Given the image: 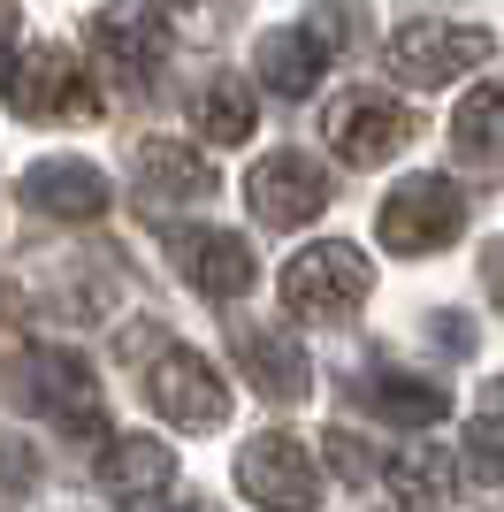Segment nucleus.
Segmentation results:
<instances>
[{
  "mask_svg": "<svg viewBox=\"0 0 504 512\" xmlns=\"http://www.w3.org/2000/svg\"><path fill=\"white\" fill-rule=\"evenodd\" d=\"M8 107L31 115V123H77V115H100L92 85L69 46H31L16 69H8Z\"/></svg>",
  "mask_w": 504,
  "mask_h": 512,
  "instance_id": "6",
  "label": "nucleus"
},
{
  "mask_svg": "<svg viewBox=\"0 0 504 512\" xmlns=\"http://www.w3.org/2000/svg\"><path fill=\"white\" fill-rule=\"evenodd\" d=\"M0 474H8V482H31L39 467H31V451H16V444H8V451H0Z\"/></svg>",
  "mask_w": 504,
  "mask_h": 512,
  "instance_id": "25",
  "label": "nucleus"
},
{
  "mask_svg": "<svg viewBox=\"0 0 504 512\" xmlns=\"http://www.w3.org/2000/svg\"><path fill=\"white\" fill-rule=\"evenodd\" d=\"M497 54L489 31L474 23H405L398 39H390V69H398L405 85H443V77H466V69H482Z\"/></svg>",
  "mask_w": 504,
  "mask_h": 512,
  "instance_id": "8",
  "label": "nucleus"
},
{
  "mask_svg": "<svg viewBox=\"0 0 504 512\" xmlns=\"http://www.w3.org/2000/svg\"><path fill=\"white\" fill-rule=\"evenodd\" d=\"M184 8H191V0H184Z\"/></svg>",
  "mask_w": 504,
  "mask_h": 512,
  "instance_id": "28",
  "label": "nucleus"
},
{
  "mask_svg": "<svg viewBox=\"0 0 504 512\" xmlns=\"http://www.w3.org/2000/svg\"><path fill=\"white\" fill-rule=\"evenodd\" d=\"M413 107H398L390 92L359 85L344 92V100H329V115H321V138L336 146V161H352V169H382L390 153L413 146Z\"/></svg>",
  "mask_w": 504,
  "mask_h": 512,
  "instance_id": "2",
  "label": "nucleus"
},
{
  "mask_svg": "<svg viewBox=\"0 0 504 512\" xmlns=\"http://www.w3.org/2000/svg\"><path fill=\"white\" fill-rule=\"evenodd\" d=\"M168 482H176V451L153 444V436H115L100 459V490L115 497V505H153V497H168Z\"/></svg>",
  "mask_w": 504,
  "mask_h": 512,
  "instance_id": "14",
  "label": "nucleus"
},
{
  "mask_svg": "<svg viewBox=\"0 0 504 512\" xmlns=\"http://www.w3.org/2000/svg\"><path fill=\"white\" fill-rule=\"evenodd\" d=\"M375 230L390 253H436V245H451L466 230V199L443 176H405L398 192L375 207Z\"/></svg>",
  "mask_w": 504,
  "mask_h": 512,
  "instance_id": "3",
  "label": "nucleus"
},
{
  "mask_svg": "<svg viewBox=\"0 0 504 512\" xmlns=\"http://www.w3.org/2000/svg\"><path fill=\"white\" fill-rule=\"evenodd\" d=\"M306 39L321 46V62L359 46V0H314V23H306Z\"/></svg>",
  "mask_w": 504,
  "mask_h": 512,
  "instance_id": "22",
  "label": "nucleus"
},
{
  "mask_svg": "<svg viewBox=\"0 0 504 512\" xmlns=\"http://www.w3.org/2000/svg\"><path fill=\"white\" fill-rule=\"evenodd\" d=\"M382 482H390V497L405 512H436L451 497V482H459V467H451L443 444H405L398 459H382Z\"/></svg>",
  "mask_w": 504,
  "mask_h": 512,
  "instance_id": "16",
  "label": "nucleus"
},
{
  "mask_svg": "<svg viewBox=\"0 0 504 512\" xmlns=\"http://www.w3.org/2000/svg\"><path fill=\"white\" fill-rule=\"evenodd\" d=\"M176 512H184V505H176Z\"/></svg>",
  "mask_w": 504,
  "mask_h": 512,
  "instance_id": "27",
  "label": "nucleus"
},
{
  "mask_svg": "<svg viewBox=\"0 0 504 512\" xmlns=\"http://www.w3.org/2000/svg\"><path fill=\"white\" fill-rule=\"evenodd\" d=\"M245 207L268 222V230H298V222H314L329 207V184L306 153H268L260 169L245 176Z\"/></svg>",
  "mask_w": 504,
  "mask_h": 512,
  "instance_id": "10",
  "label": "nucleus"
},
{
  "mask_svg": "<svg viewBox=\"0 0 504 512\" xmlns=\"http://www.w3.org/2000/svg\"><path fill=\"white\" fill-rule=\"evenodd\" d=\"M16 199H23V207H39V214H62V222H100V214H107V176L92 169V161L54 153V161H39V169H23Z\"/></svg>",
  "mask_w": 504,
  "mask_h": 512,
  "instance_id": "12",
  "label": "nucleus"
},
{
  "mask_svg": "<svg viewBox=\"0 0 504 512\" xmlns=\"http://www.w3.org/2000/svg\"><path fill=\"white\" fill-rule=\"evenodd\" d=\"M237 490H245L252 505H268V512H314L321 467H314V451L298 444V436L268 428V436H252V444L237 451Z\"/></svg>",
  "mask_w": 504,
  "mask_h": 512,
  "instance_id": "5",
  "label": "nucleus"
},
{
  "mask_svg": "<svg viewBox=\"0 0 504 512\" xmlns=\"http://www.w3.org/2000/svg\"><path fill=\"white\" fill-rule=\"evenodd\" d=\"M314 77H321V46L306 31H268L260 39V85L268 92L298 100V92H314Z\"/></svg>",
  "mask_w": 504,
  "mask_h": 512,
  "instance_id": "18",
  "label": "nucleus"
},
{
  "mask_svg": "<svg viewBox=\"0 0 504 512\" xmlns=\"http://www.w3.org/2000/svg\"><path fill=\"white\" fill-rule=\"evenodd\" d=\"M191 115H199V138H207V146H237V138H252V85L245 77H207Z\"/></svg>",
  "mask_w": 504,
  "mask_h": 512,
  "instance_id": "19",
  "label": "nucleus"
},
{
  "mask_svg": "<svg viewBox=\"0 0 504 512\" xmlns=\"http://www.w3.org/2000/svg\"><path fill=\"white\" fill-rule=\"evenodd\" d=\"M16 16H23L16 0H0V54H8V46H16Z\"/></svg>",
  "mask_w": 504,
  "mask_h": 512,
  "instance_id": "26",
  "label": "nucleus"
},
{
  "mask_svg": "<svg viewBox=\"0 0 504 512\" xmlns=\"http://www.w3.org/2000/svg\"><path fill=\"white\" fill-rule=\"evenodd\" d=\"M23 375H31V406L62 428V436H84V444H100V436H107L100 383H92V367H84L69 344H39V352L23 360Z\"/></svg>",
  "mask_w": 504,
  "mask_h": 512,
  "instance_id": "4",
  "label": "nucleus"
},
{
  "mask_svg": "<svg viewBox=\"0 0 504 512\" xmlns=\"http://www.w3.org/2000/svg\"><path fill=\"white\" fill-rule=\"evenodd\" d=\"M161 245L176 253V268H184V283H199L207 299H237V291H252V245L237 230H207V222H176V230H161Z\"/></svg>",
  "mask_w": 504,
  "mask_h": 512,
  "instance_id": "9",
  "label": "nucleus"
},
{
  "mask_svg": "<svg viewBox=\"0 0 504 512\" xmlns=\"http://www.w3.org/2000/svg\"><path fill=\"white\" fill-rule=\"evenodd\" d=\"M92 54H100L115 77L146 85L153 69H161V54H168V23L153 16V8H138V0H115V8L92 16Z\"/></svg>",
  "mask_w": 504,
  "mask_h": 512,
  "instance_id": "11",
  "label": "nucleus"
},
{
  "mask_svg": "<svg viewBox=\"0 0 504 512\" xmlns=\"http://www.w3.org/2000/svg\"><path fill=\"white\" fill-rule=\"evenodd\" d=\"M146 398H153L176 428H222V421H230V383H222V375H214V360H199L191 344L153 352Z\"/></svg>",
  "mask_w": 504,
  "mask_h": 512,
  "instance_id": "7",
  "label": "nucleus"
},
{
  "mask_svg": "<svg viewBox=\"0 0 504 512\" xmlns=\"http://www.w3.org/2000/svg\"><path fill=\"white\" fill-rule=\"evenodd\" d=\"M230 344H237V367L252 375V390H260V398H275V406H298V398H306L314 367H306V352H298L283 329H268V321H260V329H252V321H237Z\"/></svg>",
  "mask_w": 504,
  "mask_h": 512,
  "instance_id": "13",
  "label": "nucleus"
},
{
  "mask_svg": "<svg viewBox=\"0 0 504 512\" xmlns=\"http://www.w3.org/2000/svg\"><path fill=\"white\" fill-rule=\"evenodd\" d=\"M482 276H489V299L504 306V237H497V245H489V253H482Z\"/></svg>",
  "mask_w": 504,
  "mask_h": 512,
  "instance_id": "24",
  "label": "nucleus"
},
{
  "mask_svg": "<svg viewBox=\"0 0 504 512\" xmlns=\"http://www.w3.org/2000/svg\"><path fill=\"white\" fill-rule=\"evenodd\" d=\"M451 146H459V161H474V169H504V85L466 92V107L451 115Z\"/></svg>",
  "mask_w": 504,
  "mask_h": 512,
  "instance_id": "17",
  "label": "nucleus"
},
{
  "mask_svg": "<svg viewBox=\"0 0 504 512\" xmlns=\"http://www.w3.org/2000/svg\"><path fill=\"white\" fill-rule=\"evenodd\" d=\"M466 474L474 482H504V406H489L466 428Z\"/></svg>",
  "mask_w": 504,
  "mask_h": 512,
  "instance_id": "21",
  "label": "nucleus"
},
{
  "mask_svg": "<svg viewBox=\"0 0 504 512\" xmlns=\"http://www.w3.org/2000/svg\"><path fill=\"white\" fill-rule=\"evenodd\" d=\"M130 169H138V192L146 199H207L214 192V169L199 161V146H184V138H138Z\"/></svg>",
  "mask_w": 504,
  "mask_h": 512,
  "instance_id": "15",
  "label": "nucleus"
},
{
  "mask_svg": "<svg viewBox=\"0 0 504 512\" xmlns=\"http://www.w3.org/2000/svg\"><path fill=\"white\" fill-rule=\"evenodd\" d=\"M367 406L382 413V421H398V428H428V421H443V383H420V375H382L375 390H367Z\"/></svg>",
  "mask_w": 504,
  "mask_h": 512,
  "instance_id": "20",
  "label": "nucleus"
},
{
  "mask_svg": "<svg viewBox=\"0 0 504 512\" xmlns=\"http://www.w3.org/2000/svg\"><path fill=\"white\" fill-rule=\"evenodd\" d=\"M367 291H375V268H367L359 245H344V237L306 245V253L283 268V306H291L298 321H344V314L367 306Z\"/></svg>",
  "mask_w": 504,
  "mask_h": 512,
  "instance_id": "1",
  "label": "nucleus"
},
{
  "mask_svg": "<svg viewBox=\"0 0 504 512\" xmlns=\"http://www.w3.org/2000/svg\"><path fill=\"white\" fill-rule=\"evenodd\" d=\"M321 459H329V467L344 474V482H375V474H382V459H375L367 444H359L352 428H329V436H321Z\"/></svg>",
  "mask_w": 504,
  "mask_h": 512,
  "instance_id": "23",
  "label": "nucleus"
}]
</instances>
